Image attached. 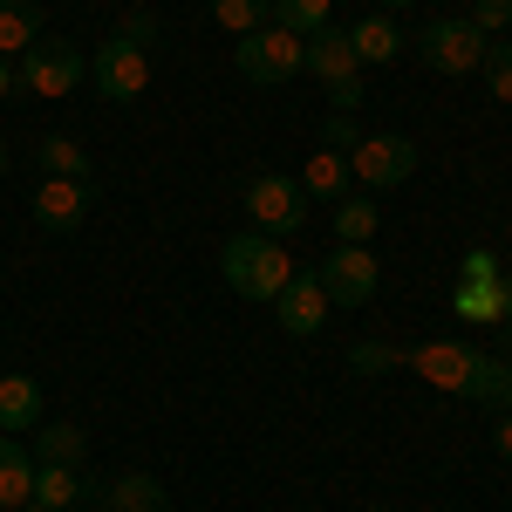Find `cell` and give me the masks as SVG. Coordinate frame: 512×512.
Returning a JSON list of instances; mask_svg holds the SVG:
<instances>
[{"label": "cell", "mask_w": 512, "mask_h": 512, "mask_svg": "<svg viewBox=\"0 0 512 512\" xmlns=\"http://www.w3.org/2000/svg\"><path fill=\"white\" fill-rule=\"evenodd\" d=\"M21 512H55V506H41V499H28V506H21Z\"/></svg>", "instance_id": "obj_37"}, {"label": "cell", "mask_w": 512, "mask_h": 512, "mask_svg": "<svg viewBox=\"0 0 512 512\" xmlns=\"http://www.w3.org/2000/svg\"><path fill=\"white\" fill-rule=\"evenodd\" d=\"M492 451H499V458H512V410L499 417V431H492Z\"/></svg>", "instance_id": "obj_34"}, {"label": "cell", "mask_w": 512, "mask_h": 512, "mask_svg": "<svg viewBox=\"0 0 512 512\" xmlns=\"http://www.w3.org/2000/svg\"><path fill=\"white\" fill-rule=\"evenodd\" d=\"M349 48H355V62H396L403 35H396L383 14H369V21H355V28H349Z\"/></svg>", "instance_id": "obj_19"}, {"label": "cell", "mask_w": 512, "mask_h": 512, "mask_svg": "<svg viewBox=\"0 0 512 512\" xmlns=\"http://www.w3.org/2000/svg\"><path fill=\"white\" fill-rule=\"evenodd\" d=\"M499 301H506V321H512V274H499Z\"/></svg>", "instance_id": "obj_36"}, {"label": "cell", "mask_w": 512, "mask_h": 512, "mask_svg": "<svg viewBox=\"0 0 512 512\" xmlns=\"http://www.w3.org/2000/svg\"><path fill=\"white\" fill-rule=\"evenodd\" d=\"M41 41V0H0V55H28Z\"/></svg>", "instance_id": "obj_16"}, {"label": "cell", "mask_w": 512, "mask_h": 512, "mask_svg": "<svg viewBox=\"0 0 512 512\" xmlns=\"http://www.w3.org/2000/svg\"><path fill=\"white\" fill-rule=\"evenodd\" d=\"M103 512H164V478L151 472H117L103 492Z\"/></svg>", "instance_id": "obj_14"}, {"label": "cell", "mask_w": 512, "mask_h": 512, "mask_svg": "<svg viewBox=\"0 0 512 512\" xmlns=\"http://www.w3.org/2000/svg\"><path fill=\"white\" fill-rule=\"evenodd\" d=\"M301 55H308V41L287 35V28H253V35H239V76L260 82V89H280L287 76H301Z\"/></svg>", "instance_id": "obj_2"}, {"label": "cell", "mask_w": 512, "mask_h": 512, "mask_svg": "<svg viewBox=\"0 0 512 512\" xmlns=\"http://www.w3.org/2000/svg\"><path fill=\"white\" fill-rule=\"evenodd\" d=\"M219 274H226V287H233L239 301H274L280 287L294 280V260L280 253V239L267 233H239L219 246Z\"/></svg>", "instance_id": "obj_1"}, {"label": "cell", "mask_w": 512, "mask_h": 512, "mask_svg": "<svg viewBox=\"0 0 512 512\" xmlns=\"http://www.w3.org/2000/svg\"><path fill=\"white\" fill-rule=\"evenodd\" d=\"M383 7H410V0H383Z\"/></svg>", "instance_id": "obj_39"}, {"label": "cell", "mask_w": 512, "mask_h": 512, "mask_svg": "<svg viewBox=\"0 0 512 512\" xmlns=\"http://www.w3.org/2000/svg\"><path fill=\"white\" fill-rule=\"evenodd\" d=\"M328 103H335V110H349V117H355V110L369 103V89H362V76H355V82H335V89H328Z\"/></svg>", "instance_id": "obj_32"}, {"label": "cell", "mask_w": 512, "mask_h": 512, "mask_svg": "<svg viewBox=\"0 0 512 512\" xmlns=\"http://www.w3.org/2000/svg\"><path fill=\"white\" fill-rule=\"evenodd\" d=\"M390 369H410V349H396V342H355L349 349V376H390Z\"/></svg>", "instance_id": "obj_25"}, {"label": "cell", "mask_w": 512, "mask_h": 512, "mask_svg": "<svg viewBox=\"0 0 512 512\" xmlns=\"http://www.w3.org/2000/svg\"><path fill=\"white\" fill-rule=\"evenodd\" d=\"M328 7L335 0H274V28H287V35H321L328 28Z\"/></svg>", "instance_id": "obj_26"}, {"label": "cell", "mask_w": 512, "mask_h": 512, "mask_svg": "<svg viewBox=\"0 0 512 512\" xmlns=\"http://www.w3.org/2000/svg\"><path fill=\"white\" fill-rule=\"evenodd\" d=\"M246 212H253V226L267 239H287L308 226V192L294 185V178H280V171H267V178H253L246 185Z\"/></svg>", "instance_id": "obj_4"}, {"label": "cell", "mask_w": 512, "mask_h": 512, "mask_svg": "<svg viewBox=\"0 0 512 512\" xmlns=\"http://www.w3.org/2000/svg\"><path fill=\"white\" fill-rule=\"evenodd\" d=\"M151 35H158V21H151V14H130V21H123V28H117L110 41H130V48H144Z\"/></svg>", "instance_id": "obj_33"}, {"label": "cell", "mask_w": 512, "mask_h": 512, "mask_svg": "<svg viewBox=\"0 0 512 512\" xmlns=\"http://www.w3.org/2000/svg\"><path fill=\"white\" fill-rule=\"evenodd\" d=\"M274 321L287 335H315L328 321V294H321V274H294L287 287L274 294Z\"/></svg>", "instance_id": "obj_11"}, {"label": "cell", "mask_w": 512, "mask_h": 512, "mask_svg": "<svg viewBox=\"0 0 512 512\" xmlns=\"http://www.w3.org/2000/svg\"><path fill=\"white\" fill-rule=\"evenodd\" d=\"M35 164H41V178H89V151L76 137H41Z\"/></svg>", "instance_id": "obj_21"}, {"label": "cell", "mask_w": 512, "mask_h": 512, "mask_svg": "<svg viewBox=\"0 0 512 512\" xmlns=\"http://www.w3.org/2000/svg\"><path fill=\"white\" fill-rule=\"evenodd\" d=\"M485 82H492V103H512V41H485Z\"/></svg>", "instance_id": "obj_28"}, {"label": "cell", "mask_w": 512, "mask_h": 512, "mask_svg": "<svg viewBox=\"0 0 512 512\" xmlns=\"http://www.w3.org/2000/svg\"><path fill=\"white\" fill-rule=\"evenodd\" d=\"M89 219V178H48L35 192V226L41 233H76Z\"/></svg>", "instance_id": "obj_10"}, {"label": "cell", "mask_w": 512, "mask_h": 512, "mask_svg": "<svg viewBox=\"0 0 512 512\" xmlns=\"http://www.w3.org/2000/svg\"><path fill=\"white\" fill-rule=\"evenodd\" d=\"M376 512H383V506H376Z\"/></svg>", "instance_id": "obj_40"}, {"label": "cell", "mask_w": 512, "mask_h": 512, "mask_svg": "<svg viewBox=\"0 0 512 512\" xmlns=\"http://www.w3.org/2000/svg\"><path fill=\"white\" fill-rule=\"evenodd\" d=\"M301 69H315L321 89H335V82H355V76H362V62H355V48H349V28H321V35H308V55H301Z\"/></svg>", "instance_id": "obj_12"}, {"label": "cell", "mask_w": 512, "mask_h": 512, "mask_svg": "<svg viewBox=\"0 0 512 512\" xmlns=\"http://www.w3.org/2000/svg\"><path fill=\"white\" fill-rule=\"evenodd\" d=\"M417 171V144L410 137H396V130H376V137H362L349 158V178H362L369 192H390Z\"/></svg>", "instance_id": "obj_5"}, {"label": "cell", "mask_w": 512, "mask_h": 512, "mask_svg": "<svg viewBox=\"0 0 512 512\" xmlns=\"http://www.w3.org/2000/svg\"><path fill=\"white\" fill-rule=\"evenodd\" d=\"M376 226H383V205H369V198H342L335 205V239L342 246H369Z\"/></svg>", "instance_id": "obj_22"}, {"label": "cell", "mask_w": 512, "mask_h": 512, "mask_svg": "<svg viewBox=\"0 0 512 512\" xmlns=\"http://www.w3.org/2000/svg\"><path fill=\"white\" fill-rule=\"evenodd\" d=\"M376 287H383V260H376L369 246H335V253L321 260V294H328L335 308H369Z\"/></svg>", "instance_id": "obj_3"}, {"label": "cell", "mask_w": 512, "mask_h": 512, "mask_svg": "<svg viewBox=\"0 0 512 512\" xmlns=\"http://www.w3.org/2000/svg\"><path fill=\"white\" fill-rule=\"evenodd\" d=\"M14 82H21L28 96H69V89L82 82V55H76V41H35V48L21 55Z\"/></svg>", "instance_id": "obj_7"}, {"label": "cell", "mask_w": 512, "mask_h": 512, "mask_svg": "<svg viewBox=\"0 0 512 512\" xmlns=\"http://www.w3.org/2000/svg\"><path fill=\"white\" fill-rule=\"evenodd\" d=\"M41 424V383L35 376H0V431H35Z\"/></svg>", "instance_id": "obj_15"}, {"label": "cell", "mask_w": 512, "mask_h": 512, "mask_svg": "<svg viewBox=\"0 0 512 512\" xmlns=\"http://www.w3.org/2000/svg\"><path fill=\"white\" fill-rule=\"evenodd\" d=\"M35 451H41V465H82L89 437H82V424H48V417H41L35 424Z\"/></svg>", "instance_id": "obj_18"}, {"label": "cell", "mask_w": 512, "mask_h": 512, "mask_svg": "<svg viewBox=\"0 0 512 512\" xmlns=\"http://www.w3.org/2000/svg\"><path fill=\"white\" fill-rule=\"evenodd\" d=\"M14 89H21V82H14V62H7V55H0V103H7V96H14Z\"/></svg>", "instance_id": "obj_35"}, {"label": "cell", "mask_w": 512, "mask_h": 512, "mask_svg": "<svg viewBox=\"0 0 512 512\" xmlns=\"http://www.w3.org/2000/svg\"><path fill=\"white\" fill-rule=\"evenodd\" d=\"M35 499V458L0 431V512H21Z\"/></svg>", "instance_id": "obj_13"}, {"label": "cell", "mask_w": 512, "mask_h": 512, "mask_svg": "<svg viewBox=\"0 0 512 512\" xmlns=\"http://www.w3.org/2000/svg\"><path fill=\"white\" fill-rule=\"evenodd\" d=\"M417 55H424V69H437V76H472L478 62H485V35H478L472 21H431L417 35Z\"/></svg>", "instance_id": "obj_6"}, {"label": "cell", "mask_w": 512, "mask_h": 512, "mask_svg": "<svg viewBox=\"0 0 512 512\" xmlns=\"http://www.w3.org/2000/svg\"><path fill=\"white\" fill-rule=\"evenodd\" d=\"M472 403H499V410H512V362H492V355L478 349V369H472Z\"/></svg>", "instance_id": "obj_23"}, {"label": "cell", "mask_w": 512, "mask_h": 512, "mask_svg": "<svg viewBox=\"0 0 512 512\" xmlns=\"http://www.w3.org/2000/svg\"><path fill=\"white\" fill-rule=\"evenodd\" d=\"M451 315L458 321H506V301H499V280H451Z\"/></svg>", "instance_id": "obj_17"}, {"label": "cell", "mask_w": 512, "mask_h": 512, "mask_svg": "<svg viewBox=\"0 0 512 512\" xmlns=\"http://www.w3.org/2000/svg\"><path fill=\"white\" fill-rule=\"evenodd\" d=\"M35 499H41V506H55V512H69L82 499L76 465H35Z\"/></svg>", "instance_id": "obj_24"}, {"label": "cell", "mask_w": 512, "mask_h": 512, "mask_svg": "<svg viewBox=\"0 0 512 512\" xmlns=\"http://www.w3.org/2000/svg\"><path fill=\"white\" fill-rule=\"evenodd\" d=\"M506 355H512V349H506Z\"/></svg>", "instance_id": "obj_41"}, {"label": "cell", "mask_w": 512, "mask_h": 512, "mask_svg": "<svg viewBox=\"0 0 512 512\" xmlns=\"http://www.w3.org/2000/svg\"><path fill=\"white\" fill-rule=\"evenodd\" d=\"M410 369L424 383H437V390L465 396L472 390V369H478V349H465V342H424V349H410Z\"/></svg>", "instance_id": "obj_9"}, {"label": "cell", "mask_w": 512, "mask_h": 512, "mask_svg": "<svg viewBox=\"0 0 512 512\" xmlns=\"http://www.w3.org/2000/svg\"><path fill=\"white\" fill-rule=\"evenodd\" d=\"M0 178H7V151H0Z\"/></svg>", "instance_id": "obj_38"}, {"label": "cell", "mask_w": 512, "mask_h": 512, "mask_svg": "<svg viewBox=\"0 0 512 512\" xmlns=\"http://www.w3.org/2000/svg\"><path fill=\"white\" fill-rule=\"evenodd\" d=\"M96 89H103L110 103H137V96L151 89V55L130 48V41H103V48H96Z\"/></svg>", "instance_id": "obj_8"}, {"label": "cell", "mask_w": 512, "mask_h": 512, "mask_svg": "<svg viewBox=\"0 0 512 512\" xmlns=\"http://www.w3.org/2000/svg\"><path fill=\"white\" fill-rule=\"evenodd\" d=\"M355 144H362V123L349 110H335V117L321 123V151H355Z\"/></svg>", "instance_id": "obj_30"}, {"label": "cell", "mask_w": 512, "mask_h": 512, "mask_svg": "<svg viewBox=\"0 0 512 512\" xmlns=\"http://www.w3.org/2000/svg\"><path fill=\"white\" fill-rule=\"evenodd\" d=\"M212 21H219L226 35H253V28L274 21V0H212Z\"/></svg>", "instance_id": "obj_27"}, {"label": "cell", "mask_w": 512, "mask_h": 512, "mask_svg": "<svg viewBox=\"0 0 512 512\" xmlns=\"http://www.w3.org/2000/svg\"><path fill=\"white\" fill-rule=\"evenodd\" d=\"M499 274H506V267H499V253H492V246H472V253L458 260V280H499Z\"/></svg>", "instance_id": "obj_31"}, {"label": "cell", "mask_w": 512, "mask_h": 512, "mask_svg": "<svg viewBox=\"0 0 512 512\" xmlns=\"http://www.w3.org/2000/svg\"><path fill=\"white\" fill-rule=\"evenodd\" d=\"M301 192L308 198H342L349 192V158H342V151H315L308 171H301Z\"/></svg>", "instance_id": "obj_20"}, {"label": "cell", "mask_w": 512, "mask_h": 512, "mask_svg": "<svg viewBox=\"0 0 512 512\" xmlns=\"http://www.w3.org/2000/svg\"><path fill=\"white\" fill-rule=\"evenodd\" d=\"M472 28L485 41H499L512 28V0H472Z\"/></svg>", "instance_id": "obj_29"}]
</instances>
